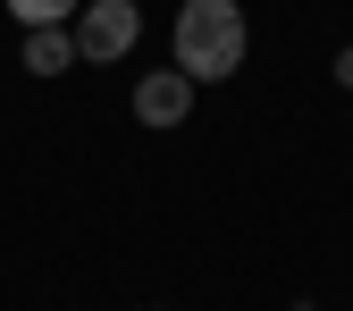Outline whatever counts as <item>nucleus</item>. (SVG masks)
Returning a JSON list of instances; mask_svg holds the SVG:
<instances>
[{
	"mask_svg": "<svg viewBox=\"0 0 353 311\" xmlns=\"http://www.w3.org/2000/svg\"><path fill=\"white\" fill-rule=\"evenodd\" d=\"M252 51L244 0H176V34H168V68H185L194 84H228Z\"/></svg>",
	"mask_w": 353,
	"mask_h": 311,
	"instance_id": "nucleus-1",
	"label": "nucleus"
},
{
	"mask_svg": "<svg viewBox=\"0 0 353 311\" xmlns=\"http://www.w3.org/2000/svg\"><path fill=\"white\" fill-rule=\"evenodd\" d=\"M68 34H76V59L84 68H110V59H126L143 42V9H135V0H84V9L68 17Z\"/></svg>",
	"mask_w": 353,
	"mask_h": 311,
	"instance_id": "nucleus-2",
	"label": "nucleus"
},
{
	"mask_svg": "<svg viewBox=\"0 0 353 311\" xmlns=\"http://www.w3.org/2000/svg\"><path fill=\"white\" fill-rule=\"evenodd\" d=\"M194 93H202V84H194L185 68H152V76L135 84V118L160 126V135H176V126L194 118Z\"/></svg>",
	"mask_w": 353,
	"mask_h": 311,
	"instance_id": "nucleus-3",
	"label": "nucleus"
},
{
	"mask_svg": "<svg viewBox=\"0 0 353 311\" xmlns=\"http://www.w3.org/2000/svg\"><path fill=\"white\" fill-rule=\"evenodd\" d=\"M17 68H26V76H68V68H84V59H76V34H68V26H26Z\"/></svg>",
	"mask_w": 353,
	"mask_h": 311,
	"instance_id": "nucleus-4",
	"label": "nucleus"
},
{
	"mask_svg": "<svg viewBox=\"0 0 353 311\" xmlns=\"http://www.w3.org/2000/svg\"><path fill=\"white\" fill-rule=\"evenodd\" d=\"M76 9H84V0H9V17H17V26H68Z\"/></svg>",
	"mask_w": 353,
	"mask_h": 311,
	"instance_id": "nucleus-5",
	"label": "nucleus"
},
{
	"mask_svg": "<svg viewBox=\"0 0 353 311\" xmlns=\"http://www.w3.org/2000/svg\"><path fill=\"white\" fill-rule=\"evenodd\" d=\"M336 84H345V93H353V42H345V51H336Z\"/></svg>",
	"mask_w": 353,
	"mask_h": 311,
	"instance_id": "nucleus-6",
	"label": "nucleus"
}]
</instances>
